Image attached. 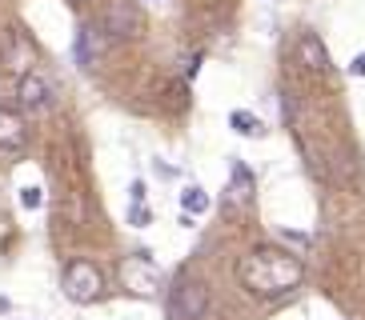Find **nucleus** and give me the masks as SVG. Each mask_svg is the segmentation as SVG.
Masks as SVG:
<instances>
[{"instance_id":"obj_1","label":"nucleus","mask_w":365,"mask_h":320,"mask_svg":"<svg viewBox=\"0 0 365 320\" xmlns=\"http://www.w3.org/2000/svg\"><path fill=\"white\" fill-rule=\"evenodd\" d=\"M241 284L253 292V297H285L301 284L305 268L293 252H281V248H257V252L245 256V265L237 268Z\"/></svg>"},{"instance_id":"obj_18","label":"nucleus","mask_w":365,"mask_h":320,"mask_svg":"<svg viewBox=\"0 0 365 320\" xmlns=\"http://www.w3.org/2000/svg\"><path fill=\"white\" fill-rule=\"evenodd\" d=\"M12 309V304H9V300H4V297H0V312H9Z\"/></svg>"},{"instance_id":"obj_4","label":"nucleus","mask_w":365,"mask_h":320,"mask_svg":"<svg viewBox=\"0 0 365 320\" xmlns=\"http://www.w3.org/2000/svg\"><path fill=\"white\" fill-rule=\"evenodd\" d=\"M161 268L149 260V252H133L125 265H120V284L129 288L133 297H157L161 292Z\"/></svg>"},{"instance_id":"obj_17","label":"nucleus","mask_w":365,"mask_h":320,"mask_svg":"<svg viewBox=\"0 0 365 320\" xmlns=\"http://www.w3.org/2000/svg\"><path fill=\"white\" fill-rule=\"evenodd\" d=\"M129 192H133V201H145V184H140V181H133Z\"/></svg>"},{"instance_id":"obj_9","label":"nucleus","mask_w":365,"mask_h":320,"mask_svg":"<svg viewBox=\"0 0 365 320\" xmlns=\"http://www.w3.org/2000/svg\"><path fill=\"white\" fill-rule=\"evenodd\" d=\"M297 53H301V64L313 68V73H325V68H329V53H325V44H322L317 32H301Z\"/></svg>"},{"instance_id":"obj_11","label":"nucleus","mask_w":365,"mask_h":320,"mask_svg":"<svg viewBox=\"0 0 365 320\" xmlns=\"http://www.w3.org/2000/svg\"><path fill=\"white\" fill-rule=\"evenodd\" d=\"M253 188H257V184H253V172H249L241 160H233V164H229V192H233V201L249 204L253 201Z\"/></svg>"},{"instance_id":"obj_5","label":"nucleus","mask_w":365,"mask_h":320,"mask_svg":"<svg viewBox=\"0 0 365 320\" xmlns=\"http://www.w3.org/2000/svg\"><path fill=\"white\" fill-rule=\"evenodd\" d=\"M0 64H4L12 76L33 73L36 48H33V41H29L21 28H4V32H0Z\"/></svg>"},{"instance_id":"obj_6","label":"nucleus","mask_w":365,"mask_h":320,"mask_svg":"<svg viewBox=\"0 0 365 320\" xmlns=\"http://www.w3.org/2000/svg\"><path fill=\"white\" fill-rule=\"evenodd\" d=\"M209 312V288L201 280H181L173 297V320H205Z\"/></svg>"},{"instance_id":"obj_13","label":"nucleus","mask_w":365,"mask_h":320,"mask_svg":"<svg viewBox=\"0 0 365 320\" xmlns=\"http://www.w3.org/2000/svg\"><path fill=\"white\" fill-rule=\"evenodd\" d=\"M181 208L189 216H201V213H209V208H213V196H209L205 188H197V184H189V188L181 192Z\"/></svg>"},{"instance_id":"obj_14","label":"nucleus","mask_w":365,"mask_h":320,"mask_svg":"<svg viewBox=\"0 0 365 320\" xmlns=\"http://www.w3.org/2000/svg\"><path fill=\"white\" fill-rule=\"evenodd\" d=\"M129 224H133V228H149V224H153V213H149V204H145V201H133Z\"/></svg>"},{"instance_id":"obj_10","label":"nucleus","mask_w":365,"mask_h":320,"mask_svg":"<svg viewBox=\"0 0 365 320\" xmlns=\"http://www.w3.org/2000/svg\"><path fill=\"white\" fill-rule=\"evenodd\" d=\"M24 144V120L12 108H0V149L16 152Z\"/></svg>"},{"instance_id":"obj_3","label":"nucleus","mask_w":365,"mask_h":320,"mask_svg":"<svg viewBox=\"0 0 365 320\" xmlns=\"http://www.w3.org/2000/svg\"><path fill=\"white\" fill-rule=\"evenodd\" d=\"M101 32L108 41H133L140 32V4L137 0H108L101 9Z\"/></svg>"},{"instance_id":"obj_15","label":"nucleus","mask_w":365,"mask_h":320,"mask_svg":"<svg viewBox=\"0 0 365 320\" xmlns=\"http://www.w3.org/2000/svg\"><path fill=\"white\" fill-rule=\"evenodd\" d=\"M41 201H44L41 188H21V204H24V208H41Z\"/></svg>"},{"instance_id":"obj_8","label":"nucleus","mask_w":365,"mask_h":320,"mask_svg":"<svg viewBox=\"0 0 365 320\" xmlns=\"http://www.w3.org/2000/svg\"><path fill=\"white\" fill-rule=\"evenodd\" d=\"M105 32H101V24H81L76 28V44H73V56L81 68H97L101 53H105Z\"/></svg>"},{"instance_id":"obj_7","label":"nucleus","mask_w":365,"mask_h":320,"mask_svg":"<svg viewBox=\"0 0 365 320\" xmlns=\"http://www.w3.org/2000/svg\"><path fill=\"white\" fill-rule=\"evenodd\" d=\"M16 100H21V108L29 112V117H44V112H53V88H48V80L36 73H24L21 85H16Z\"/></svg>"},{"instance_id":"obj_16","label":"nucleus","mask_w":365,"mask_h":320,"mask_svg":"<svg viewBox=\"0 0 365 320\" xmlns=\"http://www.w3.org/2000/svg\"><path fill=\"white\" fill-rule=\"evenodd\" d=\"M349 73H354V76H365V53H357L354 60H349Z\"/></svg>"},{"instance_id":"obj_12","label":"nucleus","mask_w":365,"mask_h":320,"mask_svg":"<svg viewBox=\"0 0 365 320\" xmlns=\"http://www.w3.org/2000/svg\"><path fill=\"white\" fill-rule=\"evenodd\" d=\"M229 128H233L237 137H249V140H257L261 132H265V124H261L249 108H237V112H229Z\"/></svg>"},{"instance_id":"obj_2","label":"nucleus","mask_w":365,"mask_h":320,"mask_svg":"<svg viewBox=\"0 0 365 320\" xmlns=\"http://www.w3.org/2000/svg\"><path fill=\"white\" fill-rule=\"evenodd\" d=\"M61 288L73 304H93V300L105 292V277L93 260H73L65 265V277H61Z\"/></svg>"},{"instance_id":"obj_19","label":"nucleus","mask_w":365,"mask_h":320,"mask_svg":"<svg viewBox=\"0 0 365 320\" xmlns=\"http://www.w3.org/2000/svg\"><path fill=\"white\" fill-rule=\"evenodd\" d=\"M73 4H88V0H73Z\"/></svg>"}]
</instances>
